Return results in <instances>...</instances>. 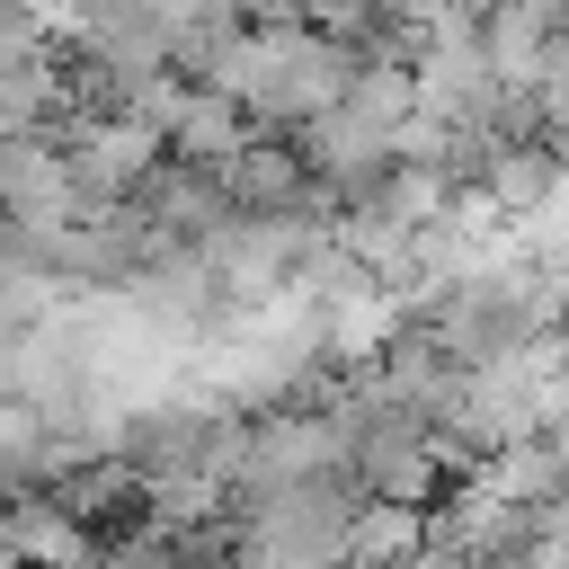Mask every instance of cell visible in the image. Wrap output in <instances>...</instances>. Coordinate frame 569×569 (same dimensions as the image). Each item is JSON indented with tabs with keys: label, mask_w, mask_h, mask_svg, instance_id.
<instances>
[{
	"label": "cell",
	"mask_w": 569,
	"mask_h": 569,
	"mask_svg": "<svg viewBox=\"0 0 569 569\" xmlns=\"http://www.w3.org/2000/svg\"><path fill=\"white\" fill-rule=\"evenodd\" d=\"M160 133H169L187 160H231V151L249 142V133H240V98H222V89H213V98H196V89H187V98H178V116H169Z\"/></svg>",
	"instance_id": "6da1fadb"
},
{
	"label": "cell",
	"mask_w": 569,
	"mask_h": 569,
	"mask_svg": "<svg viewBox=\"0 0 569 569\" xmlns=\"http://www.w3.org/2000/svg\"><path fill=\"white\" fill-rule=\"evenodd\" d=\"M222 169H231V196H240V204H276V213H284V204L302 196V160H293L284 142H240Z\"/></svg>",
	"instance_id": "7a4b0ae2"
},
{
	"label": "cell",
	"mask_w": 569,
	"mask_h": 569,
	"mask_svg": "<svg viewBox=\"0 0 569 569\" xmlns=\"http://www.w3.org/2000/svg\"><path fill=\"white\" fill-rule=\"evenodd\" d=\"M382 329H391V302L382 293H338V311H329V347L338 356H373Z\"/></svg>",
	"instance_id": "3957f363"
}]
</instances>
